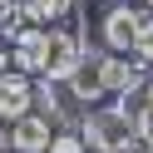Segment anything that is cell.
<instances>
[{
    "mask_svg": "<svg viewBox=\"0 0 153 153\" xmlns=\"http://www.w3.org/2000/svg\"><path fill=\"white\" fill-rule=\"evenodd\" d=\"M64 84H69V99H84V104L104 99V94H109V89H104V54L99 50H84L79 64L64 74Z\"/></svg>",
    "mask_w": 153,
    "mask_h": 153,
    "instance_id": "cell-6",
    "label": "cell"
},
{
    "mask_svg": "<svg viewBox=\"0 0 153 153\" xmlns=\"http://www.w3.org/2000/svg\"><path fill=\"white\" fill-rule=\"evenodd\" d=\"M30 109H35V79L25 69H15V64H5L0 69V119L10 123L20 114H30Z\"/></svg>",
    "mask_w": 153,
    "mask_h": 153,
    "instance_id": "cell-4",
    "label": "cell"
},
{
    "mask_svg": "<svg viewBox=\"0 0 153 153\" xmlns=\"http://www.w3.org/2000/svg\"><path fill=\"white\" fill-rule=\"evenodd\" d=\"M0 148H10V123L0 119Z\"/></svg>",
    "mask_w": 153,
    "mask_h": 153,
    "instance_id": "cell-13",
    "label": "cell"
},
{
    "mask_svg": "<svg viewBox=\"0 0 153 153\" xmlns=\"http://www.w3.org/2000/svg\"><path fill=\"white\" fill-rule=\"evenodd\" d=\"M133 133L143 148H153V109H133Z\"/></svg>",
    "mask_w": 153,
    "mask_h": 153,
    "instance_id": "cell-12",
    "label": "cell"
},
{
    "mask_svg": "<svg viewBox=\"0 0 153 153\" xmlns=\"http://www.w3.org/2000/svg\"><path fill=\"white\" fill-rule=\"evenodd\" d=\"M10 64V45H5V35H0V69Z\"/></svg>",
    "mask_w": 153,
    "mask_h": 153,
    "instance_id": "cell-14",
    "label": "cell"
},
{
    "mask_svg": "<svg viewBox=\"0 0 153 153\" xmlns=\"http://www.w3.org/2000/svg\"><path fill=\"white\" fill-rule=\"evenodd\" d=\"M45 153H84V133H79V128H54Z\"/></svg>",
    "mask_w": 153,
    "mask_h": 153,
    "instance_id": "cell-10",
    "label": "cell"
},
{
    "mask_svg": "<svg viewBox=\"0 0 153 153\" xmlns=\"http://www.w3.org/2000/svg\"><path fill=\"white\" fill-rule=\"evenodd\" d=\"M74 0H20V20H64Z\"/></svg>",
    "mask_w": 153,
    "mask_h": 153,
    "instance_id": "cell-9",
    "label": "cell"
},
{
    "mask_svg": "<svg viewBox=\"0 0 153 153\" xmlns=\"http://www.w3.org/2000/svg\"><path fill=\"white\" fill-rule=\"evenodd\" d=\"M0 153H15V148H0Z\"/></svg>",
    "mask_w": 153,
    "mask_h": 153,
    "instance_id": "cell-16",
    "label": "cell"
},
{
    "mask_svg": "<svg viewBox=\"0 0 153 153\" xmlns=\"http://www.w3.org/2000/svg\"><path fill=\"white\" fill-rule=\"evenodd\" d=\"M143 94H148V109H153V79H148V84H143Z\"/></svg>",
    "mask_w": 153,
    "mask_h": 153,
    "instance_id": "cell-15",
    "label": "cell"
},
{
    "mask_svg": "<svg viewBox=\"0 0 153 153\" xmlns=\"http://www.w3.org/2000/svg\"><path fill=\"white\" fill-rule=\"evenodd\" d=\"M84 143L99 153H128L133 143H138V133H133V114L123 109V104H109V109H89L79 123Z\"/></svg>",
    "mask_w": 153,
    "mask_h": 153,
    "instance_id": "cell-1",
    "label": "cell"
},
{
    "mask_svg": "<svg viewBox=\"0 0 153 153\" xmlns=\"http://www.w3.org/2000/svg\"><path fill=\"white\" fill-rule=\"evenodd\" d=\"M79 54H84V40L74 30H54L50 25V40H45V79H59L64 84V74L74 69V64H79Z\"/></svg>",
    "mask_w": 153,
    "mask_h": 153,
    "instance_id": "cell-3",
    "label": "cell"
},
{
    "mask_svg": "<svg viewBox=\"0 0 153 153\" xmlns=\"http://www.w3.org/2000/svg\"><path fill=\"white\" fill-rule=\"evenodd\" d=\"M128 54H138L143 64H153V15H143V25H138V40H133V50Z\"/></svg>",
    "mask_w": 153,
    "mask_h": 153,
    "instance_id": "cell-11",
    "label": "cell"
},
{
    "mask_svg": "<svg viewBox=\"0 0 153 153\" xmlns=\"http://www.w3.org/2000/svg\"><path fill=\"white\" fill-rule=\"evenodd\" d=\"M148 5H153V0H148Z\"/></svg>",
    "mask_w": 153,
    "mask_h": 153,
    "instance_id": "cell-17",
    "label": "cell"
},
{
    "mask_svg": "<svg viewBox=\"0 0 153 153\" xmlns=\"http://www.w3.org/2000/svg\"><path fill=\"white\" fill-rule=\"evenodd\" d=\"M148 10H133V5H123V0H109V10H104V45H109L114 54H128L133 40H138V25Z\"/></svg>",
    "mask_w": 153,
    "mask_h": 153,
    "instance_id": "cell-2",
    "label": "cell"
},
{
    "mask_svg": "<svg viewBox=\"0 0 153 153\" xmlns=\"http://www.w3.org/2000/svg\"><path fill=\"white\" fill-rule=\"evenodd\" d=\"M50 133H54V123L30 109V114H20V119H10V148L15 153H45L50 148Z\"/></svg>",
    "mask_w": 153,
    "mask_h": 153,
    "instance_id": "cell-7",
    "label": "cell"
},
{
    "mask_svg": "<svg viewBox=\"0 0 153 153\" xmlns=\"http://www.w3.org/2000/svg\"><path fill=\"white\" fill-rule=\"evenodd\" d=\"M45 40H50V30L35 25V20H25L20 30L10 35V64L25 69V74H40L45 69Z\"/></svg>",
    "mask_w": 153,
    "mask_h": 153,
    "instance_id": "cell-5",
    "label": "cell"
},
{
    "mask_svg": "<svg viewBox=\"0 0 153 153\" xmlns=\"http://www.w3.org/2000/svg\"><path fill=\"white\" fill-rule=\"evenodd\" d=\"M104 89L119 94V99H128V94L143 89V59H123V54H104Z\"/></svg>",
    "mask_w": 153,
    "mask_h": 153,
    "instance_id": "cell-8",
    "label": "cell"
}]
</instances>
